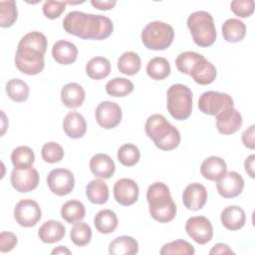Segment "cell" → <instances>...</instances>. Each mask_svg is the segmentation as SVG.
<instances>
[{"label":"cell","mask_w":255,"mask_h":255,"mask_svg":"<svg viewBox=\"0 0 255 255\" xmlns=\"http://www.w3.org/2000/svg\"><path fill=\"white\" fill-rule=\"evenodd\" d=\"M63 28L68 34L81 39L104 40L112 35L114 23L104 15L71 11L63 20Z\"/></svg>","instance_id":"1"},{"label":"cell","mask_w":255,"mask_h":255,"mask_svg":"<svg viewBox=\"0 0 255 255\" xmlns=\"http://www.w3.org/2000/svg\"><path fill=\"white\" fill-rule=\"evenodd\" d=\"M146 199L149 213L154 220L166 223L175 217L177 208L165 183L160 181L151 183L146 191Z\"/></svg>","instance_id":"2"},{"label":"cell","mask_w":255,"mask_h":255,"mask_svg":"<svg viewBox=\"0 0 255 255\" xmlns=\"http://www.w3.org/2000/svg\"><path fill=\"white\" fill-rule=\"evenodd\" d=\"M146 135L161 150H172L180 143V133L162 115L154 114L147 118L144 126Z\"/></svg>","instance_id":"3"},{"label":"cell","mask_w":255,"mask_h":255,"mask_svg":"<svg viewBox=\"0 0 255 255\" xmlns=\"http://www.w3.org/2000/svg\"><path fill=\"white\" fill-rule=\"evenodd\" d=\"M187 27L193 42L199 47H209L216 40V28L213 17L206 11H195L187 18Z\"/></svg>","instance_id":"4"},{"label":"cell","mask_w":255,"mask_h":255,"mask_svg":"<svg viewBox=\"0 0 255 255\" xmlns=\"http://www.w3.org/2000/svg\"><path fill=\"white\" fill-rule=\"evenodd\" d=\"M192 92L187 86L171 85L166 93V107L170 116L178 121L188 119L192 112Z\"/></svg>","instance_id":"5"},{"label":"cell","mask_w":255,"mask_h":255,"mask_svg":"<svg viewBox=\"0 0 255 255\" xmlns=\"http://www.w3.org/2000/svg\"><path fill=\"white\" fill-rule=\"evenodd\" d=\"M140 38L147 49L162 51L171 45L174 39V30L165 22L152 21L144 26Z\"/></svg>","instance_id":"6"},{"label":"cell","mask_w":255,"mask_h":255,"mask_svg":"<svg viewBox=\"0 0 255 255\" xmlns=\"http://www.w3.org/2000/svg\"><path fill=\"white\" fill-rule=\"evenodd\" d=\"M234 107L231 96L226 93L207 91L201 94L198 100V108L201 113L216 117L222 111Z\"/></svg>","instance_id":"7"},{"label":"cell","mask_w":255,"mask_h":255,"mask_svg":"<svg viewBox=\"0 0 255 255\" xmlns=\"http://www.w3.org/2000/svg\"><path fill=\"white\" fill-rule=\"evenodd\" d=\"M14 62L16 68L21 73L29 76L40 74L45 66L44 55L30 49L17 48Z\"/></svg>","instance_id":"8"},{"label":"cell","mask_w":255,"mask_h":255,"mask_svg":"<svg viewBox=\"0 0 255 255\" xmlns=\"http://www.w3.org/2000/svg\"><path fill=\"white\" fill-rule=\"evenodd\" d=\"M42 217L39 204L30 198L20 200L14 208V218L23 227L35 226Z\"/></svg>","instance_id":"9"},{"label":"cell","mask_w":255,"mask_h":255,"mask_svg":"<svg viewBox=\"0 0 255 255\" xmlns=\"http://www.w3.org/2000/svg\"><path fill=\"white\" fill-rule=\"evenodd\" d=\"M47 185L54 194L67 195L75 187L74 174L67 168L52 169L47 176Z\"/></svg>","instance_id":"10"},{"label":"cell","mask_w":255,"mask_h":255,"mask_svg":"<svg viewBox=\"0 0 255 255\" xmlns=\"http://www.w3.org/2000/svg\"><path fill=\"white\" fill-rule=\"evenodd\" d=\"M185 231L198 244H206L213 237V227L205 216H191L186 220Z\"/></svg>","instance_id":"11"},{"label":"cell","mask_w":255,"mask_h":255,"mask_svg":"<svg viewBox=\"0 0 255 255\" xmlns=\"http://www.w3.org/2000/svg\"><path fill=\"white\" fill-rule=\"evenodd\" d=\"M95 117L100 127L106 129H111L121 123L123 113L121 107L117 103L104 101L98 105Z\"/></svg>","instance_id":"12"},{"label":"cell","mask_w":255,"mask_h":255,"mask_svg":"<svg viewBox=\"0 0 255 255\" xmlns=\"http://www.w3.org/2000/svg\"><path fill=\"white\" fill-rule=\"evenodd\" d=\"M39 172L34 167L25 169L15 168L11 172L10 181L14 189L21 193H26L34 190L39 184Z\"/></svg>","instance_id":"13"},{"label":"cell","mask_w":255,"mask_h":255,"mask_svg":"<svg viewBox=\"0 0 255 255\" xmlns=\"http://www.w3.org/2000/svg\"><path fill=\"white\" fill-rule=\"evenodd\" d=\"M138 194V185L131 178H121L114 185V197L121 205H132L137 201Z\"/></svg>","instance_id":"14"},{"label":"cell","mask_w":255,"mask_h":255,"mask_svg":"<svg viewBox=\"0 0 255 255\" xmlns=\"http://www.w3.org/2000/svg\"><path fill=\"white\" fill-rule=\"evenodd\" d=\"M218 193L224 198H233L241 194L244 188V179L236 171H226L217 181Z\"/></svg>","instance_id":"15"},{"label":"cell","mask_w":255,"mask_h":255,"mask_svg":"<svg viewBox=\"0 0 255 255\" xmlns=\"http://www.w3.org/2000/svg\"><path fill=\"white\" fill-rule=\"evenodd\" d=\"M216 128L221 134H232L242 126V116L234 108H228L216 117Z\"/></svg>","instance_id":"16"},{"label":"cell","mask_w":255,"mask_h":255,"mask_svg":"<svg viewBox=\"0 0 255 255\" xmlns=\"http://www.w3.org/2000/svg\"><path fill=\"white\" fill-rule=\"evenodd\" d=\"M207 201L206 188L198 182L188 184L182 193V202L184 206L189 210L201 209Z\"/></svg>","instance_id":"17"},{"label":"cell","mask_w":255,"mask_h":255,"mask_svg":"<svg viewBox=\"0 0 255 255\" xmlns=\"http://www.w3.org/2000/svg\"><path fill=\"white\" fill-rule=\"evenodd\" d=\"M90 169L92 173L102 179H108L113 176L116 170V164L112 157L106 153H97L90 160Z\"/></svg>","instance_id":"18"},{"label":"cell","mask_w":255,"mask_h":255,"mask_svg":"<svg viewBox=\"0 0 255 255\" xmlns=\"http://www.w3.org/2000/svg\"><path fill=\"white\" fill-rule=\"evenodd\" d=\"M52 56L61 65H71L78 58V48L72 42L59 40L53 45Z\"/></svg>","instance_id":"19"},{"label":"cell","mask_w":255,"mask_h":255,"mask_svg":"<svg viewBox=\"0 0 255 255\" xmlns=\"http://www.w3.org/2000/svg\"><path fill=\"white\" fill-rule=\"evenodd\" d=\"M63 129L71 138H81L87 131V122L78 112H69L63 121Z\"/></svg>","instance_id":"20"},{"label":"cell","mask_w":255,"mask_h":255,"mask_svg":"<svg viewBox=\"0 0 255 255\" xmlns=\"http://www.w3.org/2000/svg\"><path fill=\"white\" fill-rule=\"evenodd\" d=\"M222 225L228 230H239L246 222L245 211L237 205H230L225 207L220 215Z\"/></svg>","instance_id":"21"},{"label":"cell","mask_w":255,"mask_h":255,"mask_svg":"<svg viewBox=\"0 0 255 255\" xmlns=\"http://www.w3.org/2000/svg\"><path fill=\"white\" fill-rule=\"evenodd\" d=\"M216 75L217 71L215 66L203 57L194 65L189 76L199 85H209L214 82Z\"/></svg>","instance_id":"22"},{"label":"cell","mask_w":255,"mask_h":255,"mask_svg":"<svg viewBox=\"0 0 255 255\" xmlns=\"http://www.w3.org/2000/svg\"><path fill=\"white\" fill-rule=\"evenodd\" d=\"M61 101L65 107L77 109L85 101V90L78 83H68L61 90Z\"/></svg>","instance_id":"23"},{"label":"cell","mask_w":255,"mask_h":255,"mask_svg":"<svg viewBox=\"0 0 255 255\" xmlns=\"http://www.w3.org/2000/svg\"><path fill=\"white\" fill-rule=\"evenodd\" d=\"M227 171L226 162L219 156H209L200 165V172L205 179L217 181Z\"/></svg>","instance_id":"24"},{"label":"cell","mask_w":255,"mask_h":255,"mask_svg":"<svg viewBox=\"0 0 255 255\" xmlns=\"http://www.w3.org/2000/svg\"><path fill=\"white\" fill-rule=\"evenodd\" d=\"M66 234L65 226L57 220L45 221L38 230L39 238L48 244L61 241Z\"/></svg>","instance_id":"25"},{"label":"cell","mask_w":255,"mask_h":255,"mask_svg":"<svg viewBox=\"0 0 255 255\" xmlns=\"http://www.w3.org/2000/svg\"><path fill=\"white\" fill-rule=\"evenodd\" d=\"M137 252L138 243L131 236H119L109 244V253L111 255H134Z\"/></svg>","instance_id":"26"},{"label":"cell","mask_w":255,"mask_h":255,"mask_svg":"<svg viewBox=\"0 0 255 255\" xmlns=\"http://www.w3.org/2000/svg\"><path fill=\"white\" fill-rule=\"evenodd\" d=\"M86 195L94 204H105L110 196L109 187L102 178H95L87 184Z\"/></svg>","instance_id":"27"},{"label":"cell","mask_w":255,"mask_h":255,"mask_svg":"<svg viewBox=\"0 0 255 255\" xmlns=\"http://www.w3.org/2000/svg\"><path fill=\"white\" fill-rule=\"evenodd\" d=\"M245 34L246 26L237 18L227 19L222 25V35L224 40L228 43H237L242 41Z\"/></svg>","instance_id":"28"},{"label":"cell","mask_w":255,"mask_h":255,"mask_svg":"<svg viewBox=\"0 0 255 255\" xmlns=\"http://www.w3.org/2000/svg\"><path fill=\"white\" fill-rule=\"evenodd\" d=\"M118 224V216L111 209L100 210L94 218V225L102 234H110L114 232L117 229Z\"/></svg>","instance_id":"29"},{"label":"cell","mask_w":255,"mask_h":255,"mask_svg":"<svg viewBox=\"0 0 255 255\" xmlns=\"http://www.w3.org/2000/svg\"><path fill=\"white\" fill-rule=\"evenodd\" d=\"M86 73L92 80H102L111 73V63L105 57H94L86 65Z\"/></svg>","instance_id":"30"},{"label":"cell","mask_w":255,"mask_h":255,"mask_svg":"<svg viewBox=\"0 0 255 255\" xmlns=\"http://www.w3.org/2000/svg\"><path fill=\"white\" fill-rule=\"evenodd\" d=\"M86 208L83 202L77 199H72L65 202L61 208L62 218L70 224H75L84 219Z\"/></svg>","instance_id":"31"},{"label":"cell","mask_w":255,"mask_h":255,"mask_svg":"<svg viewBox=\"0 0 255 255\" xmlns=\"http://www.w3.org/2000/svg\"><path fill=\"white\" fill-rule=\"evenodd\" d=\"M47 38L46 36L38 31H33V32H29L26 35H24L19 44L18 47L19 49H30V50H34L37 52L42 53L43 55H45L46 50H47Z\"/></svg>","instance_id":"32"},{"label":"cell","mask_w":255,"mask_h":255,"mask_svg":"<svg viewBox=\"0 0 255 255\" xmlns=\"http://www.w3.org/2000/svg\"><path fill=\"white\" fill-rule=\"evenodd\" d=\"M141 61L139 56L132 51L123 53L118 60V69L121 73L133 76L140 70Z\"/></svg>","instance_id":"33"},{"label":"cell","mask_w":255,"mask_h":255,"mask_svg":"<svg viewBox=\"0 0 255 255\" xmlns=\"http://www.w3.org/2000/svg\"><path fill=\"white\" fill-rule=\"evenodd\" d=\"M147 76L155 81H161L170 74V65L163 57H154L146 65Z\"/></svg>","instance_id":"34"},{"label":"cell","mask_w":255,"mask_h":255,"mask_svg":"<svg viewBox=\"0 0 255 255\" xmlns=\"http://www.w3.org/2000/svg\"><path fill=\"white\" fill-rule=\"evenodd\" d=\"M11 161L15 168H29L32 167L35 161V153L31 147L20 145L13 149L11 153Z\"/></svg>","instance_id":"35"},{"label":"cell","mask_w":255,"mask_h":255,"mask_svg":"<svg viewBox=\"0 0 255 255\" xmlns=\"http://www.w3.org/2000/svg\"><path fill=\"white\" fill-rule=\"evenodd\" d=\"M133 84L126 78H114L106 84V92L108 95L116 98H123L129 95L133 91Z\"/></svg>","instance_id":"36"},{"label":"cell","mask_w":255,"mask_h":255,"mask_svg":"<svg viewBox=\"0 0 255 255\" xmlns=\"http://www.w3.org/2000/svg\"><path fill=\"white\" fill-rule=\"evenodd\" d=\"M6 94L7 96L16 103L25 102L29 97V87L21 79H11L6 83Z\"/></svg>","instance_id":"37"},{"label":"cell","mask_w":255,"mask_h":255,"mask_svg":"<svg viewBox=\"0 0 255 255\" xmlns=\"http://www.w3.org/2000/svg\"><path fill=\"white\" fill-rule=\"evenodd\" d=\"M70 238L79 247L88 245L92 239V229L85 222H76L70 231Z\"/></svg>","instance_id":"38"},{"label":"cell","mask_w":255,"mask_h":255,"mask_svg":"<svg viewBox=\"0 0 255 255\" xmlns=\"http://www.w3.org/2000/svg\"><path fill=\"white\" fill-rule=\"evenodd\" d=\"M201 54H198L193 51H186L180 53L175 60V66L177 70L185 75H190V72L194 65L203 58Z\"/></svg>","instance_id":"39"},{"label":"cell","mask_w":255,"mask_h":255,"mask_svg":"<svg viewBox=\"0 0 255 255\" xmlns=\"http://www.w3.org/2000/svg\"><path fill=\"white\" fill-rule=\"evenodd\" d=\"M159 253L161 255H193L195 253V250L189 242L183 239H177L164 244L161 247Z\"/></svg>","instance_id":"40"},{"label":"cell","mask_w":255,"mask_h":255,"mask_svg":"<svg viewBox=\"0 0 255 255\" xmlns=\"http://www.w3.org/2000/svg\"><path fill=\"white\" fill-rule=\"evenodd\" d=\"M18 17L16 2L14 0L0 1V26L2 28L11 27Z\"/></svg>","instance_id":"41"},{"label":"cell","mask_w":255,"mask_h":255,"mask_svg":"<svg viewBox=\"0 0 255 255\" xmlns=\"http://www.w3.org/2000/svg\"><path fill=\"white\" fill-rule=\"evenodd\" d=\"M140 157V152L137 146L132 143H125L118 150V159L125 166L135 165Z\"/></svg>","instance_id":"42"},{"label":"cell","mask_w":255,"mask_h":255,"mask_svg":"<svg viewBox=\"0 0 255 255\" xmlns=\"http://www.w3.org/2000/svg\"><path fill=\"white\" fill-rule=\"evenodd\" d=\"M41 155L44 161L48 163H56L63 159L64 149L58 142H55V141L46 142L42 146Z\"/></svg>","instance_id":"43"},{"label":"cell","mask_w":255,"mask_h":255,"mask_svg":"<svg viewBox=\"0 0 255 255\" xmlns=\"http://www.w3.org/2000/svg\"><path fill=\"white\" fill-rule=\"evenodd\" d=\"M254 6L253 0H234L230 4L232 12L241 18L251 16L254 12Z\"/></svg>","instance_id":"44"},{"label":"cell","mask_w":255,"mask_h":255,"mask_svg":"<svg viewBox=\"0 0 255 255\" xmlns=\"http://www.w3.org/2000/svg\"><path fill=\"white\" fill-rule=\"evenodd\" d=\"M66 2L64 1H46L43 4L42 10L44 15L49 19L59 18L66 9Z\"/></svg>","instance_id":"45"},{"label":"cell","mask_w":255,"mask_h":255,"mask_svg":"<svg viewBox=\"0 0 255 255\" xmlns=\"http://www.w3.org/2000/svg\"><path fill=\"white\" fill-rule=\"evenodd\" d=\"M18 239L17 236L12 232L3 231L0 234V251L5 253L14 249L17 245Z\"/></svg>","instance_id":"46"},{"label":"cell","mask_w":255,"mask_h":255,"mask_svg":"<svg viewBox=\"0 0 255 255\" xmlns=\"http://www.w3.org/2000/svg\"><path fill=\"white\" fill-rule=\"evenodd\" d=\"M255 126L251 125L248 128H246L242 134H241V139L243 144L250 148V149H254L255 147Z\"/></svg>","instance_id":"47"},{"label":"cell","mask_w":255,"mask_h":255,"mask_svg":"<svg viewBox=\"0 0 255 255\" xmlns=\"http://www.w3.org/2000/svg\"><path fill=\"white\" fill-rule=\"evenodd\" d=\"M91 4L99 10L107 11V10L113 9L116 6L117 1L116 0H104V1L103 0H92Z\"/></svg>","instance_id":"48"},{"label":"cell","mask_w":255,"mask_h":255,"mask_svg":"<svg viewBox=\"0 0 255 255\" xmlns=\"http://www.w3.org/2000/svg\"><path fill=\"white\" fill-rule=\"evenodd\" d=\"M231 253H234L232 251V249L227 245V244H224V243H217L215 244L209 254L210 255H215V254H231Z\"/></svg>","instance_id":"49"},{"label":"cell","mask_w":255,"mask_h":255,"mask_svg":"<svg viewBox=\"0 0 255 255\" xmlns=\"http://www.w3.org/2000/svg\"><path fill=\"white\" fill-rule=\"evenodd\" d=\"M254 160H255V155L250 154L244 161V167L245 171L248 173V175L252 178H254Z\"/></svg>","instance_id":"50"},{"label":"cell","mask_w":255,"mask_h":255,"mask_svg":"<svg viewBox=\"0 0 255 255\" xmlns=\"http://www.w3.org/2000/svg\"><path fill=\"white\" fill-rule=\"evenodd\" d=\"M52 254H71V251L66 246H58L57 248L53 249Z\"/></svg>","instance_id":"51"},{"label":"cell","mask_w":255,"mask_h":255,"mask_svg":"<svg viewBox=\"0 0 255 255\" xmlns=\"http://www.w3.org/2000/svg\"><path fill=\"white\" fill-rule=\"evenodd\" d=\"M1 114H2V130H1V135H3L4 134V132H5V130H6V125H5V122H6V116H5V114H4V112L3 111H1Z\"/></svg>","instance_id":"52"}]
</instances>
